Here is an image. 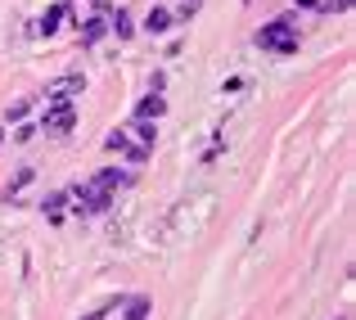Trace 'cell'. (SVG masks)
Instances as JSON below:
<instances>
[{
    "label": "cell",
    "mask_w": 356,
    "mask_h": 320,
    "mask_svg": "<svg viewBox=\"0 0 356 320\" xmlns=\"http://www.w3.org/2000/svg\"><path fill=\"white\" fill-rule=\"evenodd\" d=\"M163 113H167V99L158 95V90H154V95H145V99L136 104V118H154V122H158Z\"/></svg>",
    "instance_id": "30bf717a"
},
{
    "label": "cell",
    "mask_w": 356,
    "mask_h": 320,
    "mask_svg": "<svg viewBox=\"0 0 356 320\" xmlns=\"http://www.w3.org/2000/svg\"><path fill=\"white\" fill-rule=\"evenodd\" d=\"M95 5H99V9H108V5H113V0H95Z\"/></svg>",
    "instance_id": "ac0fdd59"
},
{
    "label": "cell",
    "mask_w": 356,
    "mask_h": 320,
    "mask_svg": "<svg viewBox=\"0 0 356 320\" xmlns=\"http://www.w3.org/2000/svg\"><path fill=\"white\" fill-rule=\"evenodd\" d=\"M108 32H113V36H122V41H127V36L131 32H136V23H131V9H113V14H108Z\"/></svg>",
    "instance_id": "9c48e42d"
},
{
    "label": "cell",
    "mask_w": 356,
    "mask_h": 320,
    "mask_svg": "<svg viewBox=\"0 0 356 320\" xmlns=\"http://www.w3.org/2000/svg\"><path fill=\"white\" fill-rule=\"evenodd\" d=\"M316 9H325V14H343V9H352V0H321Z\"/></svg>",
    "instance_id": "9a60e30c"
},
{
    "label": "cell",
    "mask_w": 356,
    "mask_h": 320,
    "mask_svg": "<svg viewBox=\"0 0 356 320\" xmlns=\"http://www.w3.org/2000/svg\"><path fill=\"white\" fill-rule=\"evenodd\" d=\"M32 176H36L32 167H18V172L5 181V203H14V199H18V190H23V185H32Z\"/></svg>",
    "instance_id": "8fae6325"
},
{
    "label": "cell",
    "mask_w": 356,
    "mask_h": 320,
    "mask_svg": "<svg viewBox=\"0 0 356 320\" xmlns=\"http://www.w3.org/2000/svg\"><path fill=\"white\" fill-rule=\"evenodd\" d=\"M90 181H95L99 190L118 194V190H127V185L136 181V176H131V172H122V167H104V172H95V176H90Z\"/></svg>",
    "instance_id": "5b68a950"
},
{
    "label": "cell",
    "mask_w": 356,
    "mask_h": 320,
    "mask_svg": "<svg viewBox=\"0 0 356 320\" xmlns=\"http://www.w3.org/2000/svg\"><path fill=\"white\" fill-rule=\"evenodd\" d=\"M257 45L270 54H298V23L293 18H275L257 32Z\"/></svg>",
    "instance_id": "6da1fadb"
},
{
    "label": "cell",
    "mask_w": 356,
    "mask_h": 320,
    "mask_svg": "<svg viewBox=\"0 0 356 320\" xmlns=\"http://www.w3.org/2000/svg\"><path fill=\"white\" fill-rule=\"evenodd\" d=\"M194 14H199V0H185V5H181V9H176V14H172V18H176V23H190V18H194Z\"/></svg>",
    "instance_id": "5bb4252c"
},
{
    "label": "cell",
    "mask_w": 356,
    "mask_h": 320,
    "mask_svg": "<svg viewBox=\"0 0 356 320\" xmlns=\"http://www.w3.org/2000/svg\"><path fill=\"white\" fill-rule=\"evenodd\" d=\"M0 145H5V122H0Z\"/></svg>",
    "instance_id": "d6986e66"
},
{
    "label": "cell",
    "mask_w": 356,
    "mask_h": 320,
    "mask_svg": "<svg viewBox=\"0 0 356 320\" xmlns=\"http://www.w3.org/2000/svg\"><path fill=\"white\" fill-rule=\"evenodd\" d=\"M77 127V109L72 104H50L41 118V131H50V136H68V131Z\"/></svg>",
    "instance_id": "3957f363"
},
{
    "label": "cell",
    "mask_w": 356,
    "mask_h": 320,
    "mask_svg": "<svg viewBox=\"0 0 356 320\" xmlns=\"http://www.w3.org/2000/svg\"><path fill=\"white\" fill-rule=\"evenodd\" d=\"M127 136H136V145H145V149H154V145H158V127H154V118H131V127H127Z\"/></svg>",
    "instance_id": "8992f818"
},
{
    "label": "cell",
    "mask_w": 356,
    "mask_h": 320,
    "mask_svg": "<svg viewBox=\"0 0 356 320\" xmlns=\"http://www.w3.org/2000/svg\"><path fill=\"white\" fill-rule=\"evenodd\" d=\"M36 131H41V127H18V131H14V140H18V145H27V140H32Z\"/></svg>",
    "instance_id": "2e32d148"
},
{
    "label": "cell",
    "mask_w": 356,
    "mask_h": 320,
    "mask_svg": "<svg viewBox=\"0 0 356 320\" xmlns=\"http://www.w3.org/2000/svg\"><path fill=\"white\" fill-rule=\"evenodd\" d=\"M108 36V18L104 14H90L86 23H81V45H95V41H104Z\"/></svg>",
    "instance_id": "ba28073f"
},
{
    "label": "cell",
    "mask_w": 356,
    "mask_h": 320,
    "mask_svg": "<svg viewBox=\"0 0 356 320\" xmlns=\"http://www.w3.org/2000/svg\"><path fill=\"white\" fill-rule=\"evenodd\" d=\"M63 208H68V190H54V194H45L41 212L50 216V221H63Z\"/></svg>",
    "instance_id": "7c38bea8"
},
{
    "label": "cell",
    "mask_w": 356,
    "mask_h": 320,
    "mask_svg": "<svg viewBox=\"0 0 356 320\" xmlns=\"http://www.w3.org/2000/svg\"><path fill=\"white\" fill-rule=\"evenodd\" d=\"M63 14H68V0H54V9H50L45 18H41V27H36V32L54 36V32H59V18H63Z\"/></svg>",
    "instance_id": "4fadbf2b"
},
{
    "label": "cell",
    "mask_w": 356,
    "mask_h": 320,
    "mask_svg": "<svg viewBox=\"0 0 356 320\" xmlns=\"http://www.w3.org/2000/svg\"><path fill=\"white\" fill-rule=\"evenodd\" d=\"M104 149H108V154H118V158H127V163H136V167L149 158V149H145V145H136L127 131H113V136H104Z\"/></svg>",
    "instance_id": "277c9868"
},
{
    "label": "cell",
    "mask_w": 356,
    "mask_h": 320,
    "mask_svg": "<svg viewBox=\"0 0 356 320\" xmlns=\"http://www.w3.org/2000/svg\"><path fill=\"white\" fill-rule=\"evenodd\" d=\"M172 27H176L172 9H149V14H145V32H149V36H167Z\"/></svg>",
    "instance_id": "52a82bcc"
},
{
    "label": "cell",
    "mask_w": 356,
    "mask_h": 320,
    "mask_svg": "<svg viewBox=\"0 0 356 320\" xmlns=\"http://www.w3.org/2000/svg\"><path fill=\"white\" fill-rule=\"evenodd\" d=\"M316 5H321V0H298V9H316Z\"/></svg>",
    "instance_id": "e0dca14e"
},
{
    "label": "cell",
    "mask_w": 356,
    "mask_h": 320,
    "mask_svg": "<svg viewBox=\"0 0 356 320\" xmlns=\"http://www.w3.org/2000/svg\"><path fill=\"white\" fill-rule=\"evenodd\" d=\"M81 90H86V77H77V72L54 77L50 86H45V104H72V95H81Z\"/></svg>",
    "instance_id": "7a4b0ae2"
}]
</instances>
